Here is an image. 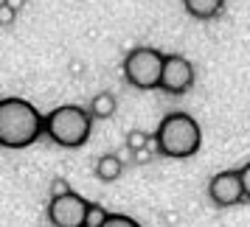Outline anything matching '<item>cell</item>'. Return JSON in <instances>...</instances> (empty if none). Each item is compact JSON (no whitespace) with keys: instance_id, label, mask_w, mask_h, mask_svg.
Instances as JSON below:
<instances>
[{"instance_id":"6da1fadb","label":"cell","mask_w":250,"mask_h":227,"mask_svg":"<svg viewBox=\"0 0 250 227\" xmlns=\"http://www.w3.org/2000/svg\"><path fill=\"white\" fill-rule=\"evenodd\" d=\"M45 132L42 115L25 98H3L0 101V146L25 149Z\"/></svg>"},{"instance_id":"7a4b0ae2","label":"cell","mask_w":250,"mask_h":227,"mask_svg":"<svg viewBox=\"0 0 250 227\" xmlns=\"http://www.w3.org/2000/svg\"><path fill=\"white\" fill-rule=\"evenodd\" d=\"M155 143H158V151L166 157H191L203 146V129L188 113H171L160 121Z\"/></svg>"},{"instance_id":"3957f363","label":"cell","mask_w":250,"mask_h":227,"mask_svg":"<svg viewBox=\"0 0 250 227\" xmlns=\"http://www.w3.org/2000/svg\"><path fill=\"white\" fill-rule=\"evenodd\" d=\"M45 124V135L62 149H79L87 143L93 129V118L87 110H82L76 104H62L57 110L42 115Z\"/></svg>"},{"instance_id":"277c9868","label":"cell","mask_w":250,"mask_h":227,"mask_svg":"<svg viewBox=\"0 0 250 227\" xmlns=\"http://www.w3.org/2000/svg\"><path fill=\"white\" fill-rule=\"evenodd\" d=\"M163 54L158 48H135L124 59V79L138 90H155L160 87L163 73Z\"/></svg>"},{"instance_id":"5b68a950","label":"cell","mask_w":250,"mask_h":227,"mask_svg":"<svg viewBox=\"0 0 250 227\" xmlns=\"http://www.w3.org/2000/svg\"><path fill=\"white\" fill-rule=\"evenodd\" d=\"M87 199L70 191L68 196H59L48 202V222L54 227H84V213H87Z\"/></svg>"},{"instance_id":"8992f818","label":"cell","mask_w":250,"mask_h":227,"mask_svg":"<svg viewBox=\"0 0 250 227\" xmlns=\"http://www.w3.org/2000/svg\"><path fill=\"white\" fill-rule=\"evenodd\" d=\"M194 87V65L186 57L174 54V57L163 59V73H160V90L169 95H183Z\"/></svg>"},{"instance_id":"52a82bcc","label":"cell","mask_w":250,"mask_h":227,"mask_svg":"<svg viewBox=\"0 0 250 227\" xmlns=\"http://www.w3.org/2000/svg\"><path fill=\"white\" fill-rule=\"evenodd\" d=\"M208 196H211V202L219 205V208H233V205H239L245 199L239 171H219L214 180L208 182Z\"/></svg>"},{"instance_id":"ba28073f","label":"cell","mask_w":250,"mask_h":227,"mask_svg":"<svg viewBox=\"0 0 250 227\" xmlns=\"http://www.w3.org/2000/svg\"><path fill=\"white\" fill-rule=\"evenodd\" d=\"M183 6L197 20H211V17H216V14L222 12L225 0H183Z\"/></svg>"},{"instance_id":"9c48e42d","label":"cell","mask_w":250,"mask_h":227,"mask_svg":"<svg viewBox=\"0 0 250 227\" xmlns=\"http://www.w3.org/2000/svg\"><path fill=\"white\" fill-rule=\"evenodd\" d=\"M121 171H124V163H121L118 154H104V157H99V163H96V177L102 182H115L121 177Z\"/></svg>"},{"instance_id":"30bf717a","label":"cell","mask_w":250,"mask_h":227,"mask_svg":"<svg viewBox=\"0 0 250 227\" xmlns=\"http://www.w3.org/2000/svg\"><path fill=\"white\" fill-rule=\"evenodd\" d=\"M115 115V95L113 93H99L93 95L90 101V118H99V121H107Z\"/></svg>"},{"instance_id":"8fae6325","label":"cell","mask_w":250,"mask_h":227,"mask_svg":"<svg viewBox=\"0 0 250 227\" xmlns=\"http://www.w3.org/2000/svg\"><path fill=\"white\" fill-rule=\"evenodd\" d=\"M107 216H110V210H107L104 205L90 202L87 205V213H84V227H102L104 222H107Z\"/></svg>"},{"instance_id":"7c38bea8","label":"cell","mask_w":250,"mask_h":227,"mask_svg":"<svg viewBox=\"0 0 250 227\" xmlns=\"http://www.w3.org/2000/svg\"><path fill=\"white\" fill-rule=\"evenodd\" d=\"M146 143H149V135L146 132H141V129H132L129 135H126V149L135 154V151H141V149H146Z\"/></svg>"},{"instance_id":"4fadbf2b","label":"cell","mask_w":250,"mask_h":227,"mask_svg":"<svg viewBox=\"0 0 250 227\" xmlns=\"http://www.w3.org/2000/svg\"><path fill=\"white\" fill-rule=\"evenodd\" d=\"M102 227H141L132 219V216H124V213H110L107 216V222H104Z\"/></svg>"},{"instance_id":"5bb4252c","label":"cell","mask_w":250,"mask_h":227,"mask_svg":"<svg viewBox=\"0 0 250 227\" xmlns=\"http://www.w3.org/2000/svg\"><path fill=\"white\" fill-rule=\"evenodd\" d=\"M68 193H70L68 180H62V177H54V180H51V199H59V196H68Z\"/></svg>"},{"instance_id":"9a60e30c","label":"cell","mask_w":250,"mask_h":227,"mask_svg":"<svg viewBox=\"0 0 250 227\" xmlns=\"http://www.w3.org/2000/svg\"><path fill=\"white\" fill-rule=\"evenodd\" d=\"M239 180H242V191H245V196L250 199V163L245 166V169H239Z\"/></svg>"},{"instance_id":"2e32d148","label":"cell","mask_w":250,"mask_h":227,"mask_svg":"<svg viewBox=\"0 0 250 227\" xmlns=\"http://www.w3.org/2000/svg\"><path fill=\"white\" fill-rule=\"evenodd\" d=\"M14 9H9V6H6V3H3V6H0V25H6V23H14Z\"/></svg>"},{"instance_id":"e0dca14e","label":"cell","mask_w":250,"mask_h":227,"mask_svg":"<svg viewBox=\"0 0 250 227\" xmlns=\"http://www.w3.org/2000/svg\"><path fill=\"white\" fill-rule=\"evenodd\" d=\"M149 157H152V151H149V149H141V151H135V160H138V163H146Z\"/></svg>"},{"instance_id":"ac0fdd59","label":"cell","mask_w":250,"mask_h":227,"mask_svg":"<svg viewBox=\"0 0 250 227\" xmlns=\"http://www.w3.org/2000/svg\"><path fill=\"white\" fill-rule=\"evenodd\" d=\"M6 6H9V9H14V12H17V9L23 6V0H6Z\"/></svg>"}]
</instances>
